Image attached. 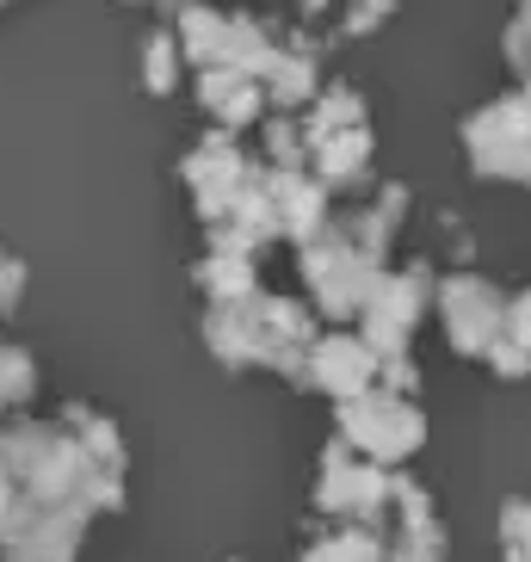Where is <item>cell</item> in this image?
I'll use <instances>...</instances> for the list:
<instances>
[{"label":"cell","instance_id":"obj_1","mask_svg":"<svg viewBox=\"0 0 531 562\" xmlns=\"http://www.w3.org/2000/svg\"><path fill=\"white\" fill-rule=\"evenodd\" d=\"M445 328L464 352H482L488 340H500V322H507V303L500 291H488L482 279H451L445 284Z\"/></svg>","mask_w":531,"mask_h":562}]
</instances>
